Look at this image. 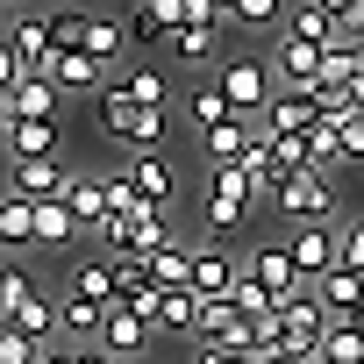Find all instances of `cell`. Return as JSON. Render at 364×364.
<instances>
[{"mask_svg":"<svg viewBox=\"0 0 364 364\" xmlns=\"http://www.w3.org/2000/svg\"><path fill=\"white\" fill-rule=\"evenodd\" d=\"M193 321H200V293L193 286H164L157 293V328L164 336H193Z\"/></svg>","mask_w":364,"mask_h":364,"instance_id":"cb8c5ba5","label":"cell"},{"mask_svg":"<svg viewBox=\"0 0 364 364\" xmlns=\"http://www.w3.org/2000/svg\"><path fill=\"white\" fill-rule=\"evenodd\" d=\"M65 200H72V215L86 222V236L114 215V200H107V178H93V171H72V186H65Z\"/></svg>","mask_w":364,"mask_h":364,"instance_id":"ffe728a7","label":"cell"},{"mask_svg":"<svg viewBox=\"0 0 364 364\" xmlns=\"http://www.w3.org/2000/svg\"><path fill=\"white\" fill-rule=\"evenodd\" d=\"M122 86H129L136 100H150V107H171V79H164L157 65H136V72H122Z\"/></svg>","mask_w":364,"mask_h":364,"instance_id":"d6a6232c","label":"cell"},{"mask_svg":"<svg viewBox=\"0 0 364 364\" xmlns=\"http://www.w3.org/2000/svg\"><path fill=\"white\" fill-rule=\"evenodd\" d=\"M43 350H50V343H36V336L15 328V321L0 328V364H43Z\"/></svg>","mask_w":364,"mask_h":364,"instance_id":"836d02e7","label":"cell"},{"mask_svg":"<svg viewBox=\"0 0 364 364\" xmlns=\"http://www.w3.org/2000/svg\"><path fill=\"white\" fill-rule=\"evenodd\" d=\"M314 364H364V321L357 314H336L328 336H321V350H314Z\"/></svg>","mask_w":364,"mask_h":364,"instance_id":"44dd1931","label":"cell"},{"mask_svg":"<svg viewBox=\"0 0 364 364\" xmlns=\"http://www.w3.org/2000/svg\"><path fill=\"white\" fill-rule=\"evenodd\" d=\"M79 364H122L114 350H79Z\"/></svg>","mask_w":364,"mask_h":364,"instance_id":"f35d334b","label":"cell"},{"mask_svg":"<svg viewBox=\"0 0 364 364\" xmlns=\"http://www.w3.org/2000/svg\"><path fill=\"white\" fill-rule=\"evenodd\" d=\"M243 264H250V272H257V279H264V286H272L279 300H293V293H307V286H314V279H307V272L293 264V250H286V243H257V250H250Z\"/></svg>","mask_w":364,"mask_h":364,"instance_id":"9c48e42d","label":"cell"},{"mask_svg":"<svg viewBox=\"0 0 364 364\" xmlns=\"http://www.w3.org/2000/svg\"><path fill=\"white\" fill-rule=\"evenodd\" d=\"M186 364H257V350H229V343H215V336H193V357Z\"/></svg>","mask_w":364,"mask_h":364,"instance_id":"e575fe53","label":"cell"},{"mask_svg":"<svg viewBox=\"0 0 364 364\" xmlns=\"http://www.w3.org/2000/svg\"><path fill=\"white\" fill-rule=\"evenodd\" d=\"M8 8H22V0H8Z\"/></svg>","mask_w":364,"mask_h":364,"instance_id":"b9f144b4","label":"cell"},{"mask_svg":"<svg viewBox=\"0 0 364 364\" xmlns=\"http://www.w3.org/2000/svg\"><path fill=\"white\" fill-rule=\"evenodd\" d=\"M86 50H93L100 65H122V50H136V43H129V22H114V15H93V22H86Z\"/></svg>","mask_w":364,"mask_h":364,"instance_id":"83f0119b","label":"cell"},{"mask_svg":"<svg viewBox=\"0 0 364 364\" xmlns=\"http://www.w3.org/2000/svg\"><path fill=\"white\" fill-rule=\"evenodd\" d=\"M229 114H243V107L229 100V86H222V79H208V86H193V93H186V122H193V129H215V122H229Z\"/></svg>","mask_w":364,"mask_h":364,"instance_id":"d4e9b609","label":"cell"},{"mask_svg":"<svg viewBox=\"0 0 364 364\" xmlns=\"http://www.w3.org/2000/svg\"><path fill=\"white\" fill-rule=\"evenodd\" d=\"M72 293H93V300H122V279H114V257H93V264H79V279H72Z\"/></svg>","mask_w":364,"mask_h":364,"instance_id":"1f68e13d","label":"cell"},{"mask_svg":"<svg viewBox=\"0 0 364 364\" xmlns=\"http://www.w3.org/2000/svg\"><path fill=\"white\" fill-rule=\"evenodd\" d=\"M286 250H293V264H300L307 279H321L328 264H343V236H328L321 222H300V229L286 236Z\"/></svg>","mask_w":364,"mask_h":364,"instance_id":"30bf717a","label":"cell"},{"mask_svg":"<svg viewBox=\"0 0 364 364\" xmlns=\"http://www.w3.org/2000/svg\"><path fill=\"white\" fill-rule=\"evenodd\" d=\"M314 293H321L328 314H357V321H364V264H328V272L314 279Z\"/></svg>","mask_w":364,"mask_h":364,"instance_id":"5bb4252c","label":"cell"},{"mask_svg":"<svg viewBox=\"0 0 364 364\" xmlns=\"http://www.w3.org/2000/svg\"><path fill=\"white\" fill-rule=\"evenodd\" d=\"M343 264H364V215L343 229Z\"/></svg>","mask_w":364,"mask_h":364,"instance_id":"74e56055","label":"cell"},{"mask_svg":"<svg viewBox=\"0 0 364 364\" xmlns=\"http://www.w3.org/2000/svg\"><path fill=\"white\" fill-rule=\"evenodd\" d=\"M43 72H50V79H58L65 93H100V86L114 79V65H100L93 50H58V58H50Z\"/></svg>","mask_w":364,"mask_h":364,"instance_id":"7c38bea8","label":"cell"},{"mask_svg":"<svg viewBox=\"0 0 364 364\" xmlns=\"http://www.w3.org/2000/svg\"><path fill=\"white\" fill-rule=\"evenodd\" d=\"M150 336H164L143 307H129V300H114L107 307V321H100V350H114V357H143L150 350Z\"/></svg>","mask_w":364,"mask_h":364,"instance_id":"52a82bcc","label":"cell"},{"mask_svg":"<svg viewBox=\"0 0 364 364\" xmlns=\"http://www.w3.org/2000/svg\"><path fill=\"white\" fill-rule=\"evenodd\" d=\"M286 15H293V0H236L229 8L236 29H286Z\"/></svg>","mask_w":364,"mask_h":364,"instance_id":"f546056e","label":"cell"},{"mask_svg":"<svg viewBox=\"0 0 364 364\" xmlns=\"http://www.w3.org/2000/svg\"><path fill=\"white\" fill-rule=\"evenodd\" d=\"M129 178L143 186V200H157V208H171V200H178V178H171V164H164L157 150H143V157L129 164Z\"/></svg>","mask_w":364,"mask_h":364,"instance_id":"484cf974","label":"cell"},{"mask_svg":"<svg viewBox=\"0 0 364 364\" xmlns=\"http://www.w3.org/2000/svg\"><path fill=\"white\" fill-rule=\"evenodd\" d=\"M328 307H321V293L307 286V293H293V300H279V343L293 350V357H307L314 364V350H321V336H328Z\"/></svg>","mask_w":364,"mask_h":364,"instance_id":"3957f363","label":"cell"},{"mask_svg":"<svg viewBox=\"0 0 364 364\" xmlns=\"http://www.w3.org/2000/svg\"><path fill=\"white\" fill-rule=\"evenodd\" d=\"M0 243L8 250H36V200L8 186V200H0Z\"/></svg>","mask_w":364,"mask_h":364,"instance_id":"7402d4cb","label":"cell"},{"mask_svg":"<svg viewBox=\"0 0 364 364\" xmlns=\"http://www.w3.org/2000/svg\"><path fill=\"white\" fill-rule=\"evenodd\" d=\"M222 29H229V22H178V29H171V58H186V65H222Z\"/></svg>","mask_w":364,"mask_h":364,"instance_id":"ac0fdd59","label":"cell"},{"mask_svg":"<svg viewBox=\"0 0 364 364\" xmlns=\"http://www.w3.org/2000/svg\"><path fill=\"white\" fill-rule=\"evenodd\" d=\"M58 100H65V86L50 72H29V79H15L0 93V114H58Z\"/></svg>","mask_w":364,"mask_h":364,"instance_id":"2e32d148","label":"cell"},{"mask_svg":"<svg viewBox=\"0 0 364 364\" xmlns=\"http://www.w3.org/2000/svg\"><path fill=\"white\" fill-rule=\"evenodd\" d=\"M79 236H86V222L72 215V200H65V193L36 200V250H72Z\"/></svg>","mask_w":364,"mask_h":364,"instance_id":"4fadbf2b","label":"cell"},{"mask_svg":"<svg viewBox=\"0 0 364 364\" xmlns=\"http://www.w3.org/2000/svg\"><path fill=\"white\" fill-rule=\"evenodd\" d=\"M171 29H178V0H136V8H129V43L136 50L171 43Z\"/></svg>","mask_w":364,"mask_h":364,"instance_id":"9a60e30c","label":"cell"},{"mask_svg":"<svg viewBox=\"0 0 364 364\" xmlns=\"http://www.w3.org/2000/svg\"><path fill=\"white\" fill-rule=\"evenodd\" d=\"M29 293H36V286H29V272H22V264H8V272H0V314H8L15 300H29Z\"/></svg>","mask_w":364,"mask_h":364,"instance_id":"8d00e7d4","label":"cell"},{"mask_svg":"<svg viewBox=\"0 0 364 364\" xmlns=\"http://www.w3.org/2000/svg\"><path fill=\"white\" fill-rule=\"evenodd\" d=\"M86 22H93V15H72V8L50 15V43H58V50H86Z\"/></svg>","mask_w":364,"mask_h":364,"instance_id":"d590c367","label":"cell"},{"mask_svg":"<svg viewBox=\"0 0 364 364\" xmlns=\"http://www.w3.org/2000/svg\"><path fill=\"white\" fill-rule=\"evenodd\" d=\"M58 307H65V336H100V321H107V300H93V293H65Z\"/></svg>","mask_w":364,"mask_h":364,"instance_id":"f1b7e54d","label":"cell"},{"mask_svg":"<svg viewBox=\"0 0 364 364\" xmlns=\"http://www.w3.org/2000/svg\"><path fill=\"white\" fill-rule=\"evenodd\" d=\"M150 272H157V286H193V243H164V250H150Z\"/></svg>","mask_w":364,"mask_h":364,"instance_id":"4dcf8cb0","label":"cell"},{"mask_svg":"<svg viewBox=\"0 0 364 364\" xmlns=\"http://www.w3.org/2000/svg\"><path fill=\"white\" fill-rule=\"evenodd\" d=\"M314 122H321V93L314 86H279L272 107L257 114V136H307Z\"/></svg>","mask_w":364,"mask_h":364,"instance_id":"277c9868","label":"cell"},{"mask_svg":"<svg viewBox=\"0 0 364 364\" xmlns=\"http://www.w3.org/2000/svg\"><path fill=\"white\" fill-rule=\"evenodd\" d=\"M215 79L229 86V100H236L243 114H264V107H272V65H257V58H222Z\"/></svg>","mask_w":364,"mask_h":364,"instance_id":"8992f818","label":"cell"},{"mask_svg":"<svg viewBox=\"0 0 364 364\" xmlns=\"http://www.w3.org/2000/svg\"><path fill=\"white\" fill-rule=\"evenodd\" d=\"M272 200H279V215H286V222H328V208H336L328 164H300V171H286Z\"/></svg>","mask_w":364,"mask_h":364,"instance_id":"7a4b0ae2","label":"cell"},{"mask_svg":"<svg viewBox=\"0 0 364 364\" xmlns=\"http://www.w3.org/2000/svg\"><path fill=\"white\" fill-rule=\"evenodd\" d=\"M236 164L250 171V186H257V193H279V178H286V164H279V143H272V136H250V150H243Z\"/></svg>","mask_w":364,"mask_h":364,"instance_id":"4316f807","label":"cell"},{"mask_svg":"<svg viewBox=\"0 0 364 364\" xmlns=\"http://www.w3.org/2000/svg\"><path fill=\"white\" fill-rule=\"evenodd\" d=\"M8 50H15L29 72H43V65L58 58V43H50V15H22V22L8 29Z\"/></svg>","mask_w":364,"mask_h":364,"instance_id":"d6986e66","label":"cell"},{"mask_svg":"<svg viewBox=\"0 0 364 364\" xmlns=\"http://www.w3.org/2000/svg\"><path fill=\"white\" fill-rule=\"evenodd\" d=\"M272 72H279L286 86H321V72H328V43L279 29V43H272Z\"/></svg>","mask_w":364,"mask_h":364,"instance_id":"5b68a950","label":"cell"},{"mask_svg":"<svg viewBox=\"0 0 364 364\" xmlns=\"http://www.w3.org/2000/svg\"><path fill=\"white\" fill-rule=\"evenodd\" d=\"M122 364H143V357H122Z\"/></svg>","mask_w":364,"mask_h":364,"instance_id":"60d3db41","label":"cell"},{"mask_svg":"<svg viewBox=\"0 0 364 364\" xmlns=\"http://www.w3.org/2000/svg\"><path fill=\"white\" fill-rule=\"evenodd\" d=\"M8 186L29 193V200H50V193L72 186V171H65L58 157H8Z\"/></svg>","mask_w":364,"mask_h":364,"instance_id":"8fae6325","label":"cell"},{"mask_svg":"<svg viewBox=\"0 0 364 364\" xmlns=\"http://www.w3.org/2000/svg\"><path fill=\"white\" fill-rule=\"evenodd\" d=\"M8 157H58V114H8Z\"/></svg>","mask_w":364,"mask_h":364,"instance_id":"e0dca14e","label":"cell"},{"mask_svg":"<svg viewBox=\"0 0 364 364\" xmlns=\"http://www.w3.org/2000/svg\"><path fill=\"white\" fill-rule=\"evenodd\" d=\"M8 321H15V328H29L36 343H58V336H65V307H50L43 293H29V300H15V307H8Z\"/></svg>","mask_w":364,"mask_h":364,"instance_id":"603a6c76","label":"cell"},{"mask_svg":"<svg viewBox=\"0 0 364 364\" xmlns=\"http://www.w3.org/2000/svg\"><path fill=\"white\" fill-rule=\"evenodd\" d=\"M250 200H257L250 171H243V164H215V171H208V193H200V222H208V236H236L243 215H250Z\"/></svg>","mask_w":364,"mask_h":364,"instance_id":"6da1fadb","label":"cell"},{"mask_svg":"<svg viewBox=\"0 0 364 364\" xmlns=\"http://www.w3.org/2000/svg\"><path fill=\"white\" fill-rule=\"evenodd\" d=\"M222 8H236V0H222Z\"/></svg>","mask_w":364,"mask_h":364,"instance_id":"7bdbcfd3","label":"cell"},{"mask_svg":"<svg viewBox=\"0 0 364 364\" xmlns=\"http://www.w3.org/2000/svg\"><path fill=\"white\" fill-rule=\"evenodd\" d=\"M236 279H243V257L229 250V236L193 243V293H229Z\"/></svg>","mask_w":364,"mask_h":364,"instance_id":"ba28073f","label":"cell"},{"mask_svg":"<svg viewBox=\"0 0 364 364\" xmlns=\"http://www.w3.org/2000/svg\"><path fill=\"white\" fill-rule=\"evenodd\" d=\"M257 364H307V357H293V350H264Z\"/></svg>","mask_w":364,"mask_h":364,"instance_id":"ab89813d","label":"cell"}]
</instances>
